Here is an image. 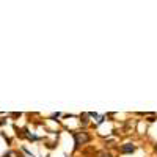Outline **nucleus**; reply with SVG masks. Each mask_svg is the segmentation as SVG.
<instances>
[{
	"mask_svg": "<svg viewBox=\"0 0 157 157\" xmlns=\"http://www.w3.org/2000/svg\"><path fill=\"white\" fill-rule=\"evenodd\" d=\"M74 140H75V146H80V145H85V143L90 141V135L86 132H75Z\"/></svg>",
	"mask_w": 157,
	"mask_h": 157,
	"instance_id": "f257e3e1",
	"label": "nucleus"
},
{
	"mask_svg": "<svg viewBox=\"0 0 157 157\" xmlns=\"http://www.w3.org/2000/svg\"><path fill=\"white\" fill-rule=\"evenodd\" d=\"M135 151V146L134 145H130V143H126V145H123L121 146V152H134Z\"/></svg>",
	"mask_w": 157,
	"mask_h": 157,
	"instance_id": "f03ea898",
	"label": "nucleus"
},
{
	"mask_svg": "<svg viewBox=\"0 0 157 157\" xmlns=\"http://www.w3.org/2000/svg\"><path fill=\"white\" fill-rule=\"evenodd\" d=\"M99 157H112V155H110V154H107V152H101V154H99Z\"/></svg>",
	"mask_w": 157,
	"mask_h": 157,
	"instance_id": "7ed1b4c3",
	"label": "nucleus"
},
{
	"mask_svg": "<svg viewBox=\"0 0 157 157\" xmlns=\"http://www.w3.org/2000/svg\"><path fill=\"white\" fill-rule=\"evenodd\" d=\"M155 151H157V145H155Z\"/></svg>",
	"mask_w": 157,
	"mask_h": 157,
	"instance_id": "20e7f679",
	"label": "nucleus"
}]
</instances>
